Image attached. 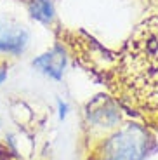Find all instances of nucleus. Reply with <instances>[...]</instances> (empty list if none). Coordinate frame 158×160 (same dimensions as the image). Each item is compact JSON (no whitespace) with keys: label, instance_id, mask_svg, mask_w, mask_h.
Segmentation results:
<instances>
[{"label":"nucleus","instance_id":"f257e3e1","mask_svg":"<svg viewBox=\"0 0 158 160\" xmlns=\"http://www.w3.org/2000/svg\"><path fill=\"white\" fill-rule=\"evenodd\" d=\"M116 77L132 103L158 112V11L151 12L125 42Z\"/></svg>","mask_w":158,"mask_h":160},{"label":"nucleus","instance_id":"f03ea898","mask_svg":"<svg viewBox=\"0 0 158 160\" xmlns=\"http://www.w3.org/2000/svg\"><path fill=\"white\" fill-rule=\"evenodd\" d=\"M146 132L137 125H127L108 141V160H142L146 152Z\"/></svg>","mask_w":158,"mask_h":160},{"label":"nucleus","instance_id":"7ed1b4c3","mask_svg":"<svg viewBox=\"0 0 158 160\" xmlns=\"http://www.w3.org/2000/svg\"><path fill=\"white\" fill-rule=\"evenodd\" d=\"M28 44V32L21 24L0 18V52L19 54Z\"/></svg>","mask_w":158,"mask_h":160},{"label":"nucleus","instance_id":"20e7f679","mask_svg":"<svg viewBox=\"0 0 158 160\" xmlns=\"http://www.w3.org/2000/svg\"><path fill=\"white\" fill-rule=\"evenodd\" d=\"M33 66L40 68L44 73L54 77V78H61L63 68H64V56L59 49H56V51H51L47 54H44V56L37 58L33 61Z\"/></svg>","mask_w":158,"mask_h":160},{"label":"nucleus","instance_id":"39448f33","mask_svg":"<svg viewBox=\"0 0 158 160\" xmlns=\"http://www.w3.org/2000/svg\"><path fill=\"white\" fill-rule=\"evenodd\" d=\"M30 11H32L33 18L40 21H51L52 19V5L49 0H32V5H30Z\"/></svg>","mask_w":158,"mask_h":160},{"label":"nucleus","instance_id":"423d86ee","mask_svg":"<svg viewBox=\"0 0 158 160\" xmlns=\"http://www.w3.org/2000/svg\"><path fill=\"white\" fill-rule=\"evenodd\" d=\"M5 78H7V68L5 66H0V85L5 82Z\"/></svg>","mask_w":158,"mask_h":160},{"label":"nucleus","instance_id":"0eeeda50","mask_svg":"<svg viewBox=\"0 0 158 160\" xmlns=\"http://www.w3.org/2000/svg\"><path fill=\"white\" fill-rule=\"evenodd\" d=\"M66 104L64 103H59V118H64V115H66Z\"/></svg>","mask_w":158,"mask_h":160}]
</instances>
